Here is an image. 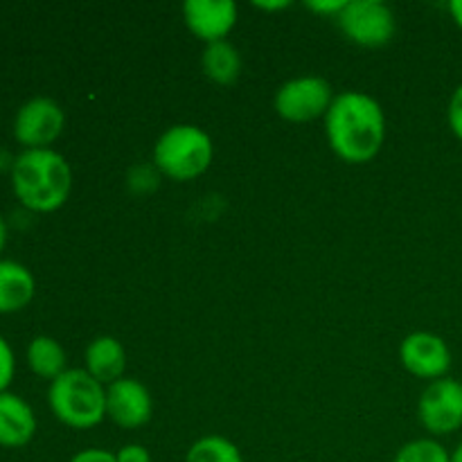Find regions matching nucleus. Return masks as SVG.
<instances>
[{
	"label": "nucleus",
	"mask_w": 462,
	"mask_h": 462,
	"mask_svg": "<svg viewBox=\"0 0 462 462\" xmlns=\"http://www.w3.org/2000/svg\"><path fill=\"white\" fill-rule=\"evenodd\" d=\"M325 129L337 156L347 162H368L382 149L386 120L377 99L347 90L334 97L325 113Z\"/></svg>",
	"instance_id": "f257e3e1"
},
{
	"label": "nucleus",
	"mask_w": 462,
	"mask_h": 462,
	"mask_svg": "<svg viewBox=\"0 0 462 462\" xmlns=\"http://www.w3.org/2000/svg\"><path fill=\"white\" fill-rule=\"evenodd\" d=\"M12 189L30 212L59 210L70 197V165L54 149H25L14 158Z\"/></svg>",
	"instance_id": "f03ea898"
},
{
	"label": "nucleus",
	"mask_w": 462,
	"mask_h": 462,
	"mask_svg": "<svg viewBox=\"0 0 462 462\" xmlns=\"http://www.w3.org/2000/svg\"><path fill=\"white\" fill-rule=\"evenodd\" d=\"M48 404L54 418L66 427L90 429L106 415V391L88 370L72 368L50 382Z\"/></svg>",
	"instance_id": "7ed1b4c3"
},
{
	"label": "nucleus",
	"mask_w": 462,
	"mask_h": 462,
	"mask_svg": "<svg viewBox=\"0 0 462 462\" xmlns=\"http://www.w3.org/2000/svg\"><path fill=\"white\" fill-rule=\"evenodd\" d=\"M215 147L210 135L194 125L170 126L153 147V165L174 180H189L210 167Z\"/></svg>",
	"instance_id": "20e7f679"
},
{
	"label": "nucleus",
	"mask_w": 462,
	"mask_h": 462,
	"mask_svg": "<svg viewBox=\"0 0 462 462\" xmlns=\"http://www.w3.org/2000/svg\"><path fill=\"white\" fill-rule=\"evenodd\" d=\"M337 21L347 39L365 48L386 45L395 34V14L382 0H347Z\"/></svg>",
	"instance_id": "39448f33"
},
{
	"label": "nucleus",
	"mask_w": 462,
	"mask_h": 462,
	"mask_svg": "<svg viewBox=\"0 0 462 462\" xmlns=\"http://www.w3.org/2000/svg\"><path fill=\"white\" fill-rule=\"evenodd\" d=\"M66 116L50 97H32L18 108L14 117V138L25 149H50L61 135Z\"/></svg>",
	"instance_id": "423d86ee"
},
{
	"label": "nucleus",
	"mask_w": 462,
	"mask_h": 462,
	"mask_svg": "<svg viewBox=\"0 0 462 462\" xmlns=\"http://www.w3.org/2000/svg\"><path fill=\"white\" fill-rule=\"evenodd\" d=\"M332 86L323 77H298L280 86L275 108L289 122H310L329 111Z\"/></svg>",
	"instance_id": "0eeeda50"
},
{
	"label": "nucleus",
	"mask_w": 462,
	"mask_h": 462,
	"mask_svg": "<svg viewBox=\"0 0 462 462\" xmlns=\"http://www.w3.org/2000/svg\"><path fill=\"white\" fill-rule=\"evenodd\" d=\"M420 420L436 436H449L462 427V383L456 379H436L420 397Z\"/></svg>",
	"instance_id": "6e6552de"
},
{
	"label": "nucleus",
	"mask_w": 462,
	"mask_h": 462,
	"mask_svg": "<svg viewBox=\"0 0 462 462\" xmlns=\"http://www.w3.org/2000/svg\"><path fill=\"white\" fill-rule=\"evenodd\" d=\"M402 364L422 379H442L451 368L449 346L431 332H415L402 343Z\"/></svg>",
	"instance_id": "1a4fd4ad"
},
{
	"label": "nucleus",
	"mask_w": 462,
	"mask_h": 462,
	"mask_svg": "<svg viewBox=\"0 0 462 462\" xmlns=\"http://www.w3.org/2000/svg\"><path fill=\"white\" fill-rule=\"evenodd\" d=\"M152 395L135 379H117L106 391V413L117 427L138 429L152 418Z\"/></svg>",
	"instance_id": "9d476101"
},
{
	"label": "nucleus",
	"mask_w": 462,
	"mask_h": 462,
	"mask_svg": "<svg viewBox=\"0 0 462 462\" xmlns=\"http://www.w3.org/2000/svg\"><path fill=\"white\" fill-rule=\"evenodd\" d=\"M183 16L189 32L201 41L215 43L233 30L237 21V5L230 0H188L183 5Z\"/></svg>",
	"instance_id": "9b49d317"
},
{
	"label": "nucleus",
	"mask_w": 462,
	"mask_h": 462,
	"mask_svg": "<svg viewBox=\"0 0 462 462\" xmlns=\"http://www.w3.org/2000/svg\"><path fill=\"white\" fill-rule=\"evenodd\" d=\"M36 433V415L16 393H0V447L21 449Z\"/></svg>",
	"instance_id": "f8f14e48"
},
{
	"label": "nucleus",
	"mask_w": 462,
	"mask_h": 462,
	"mask_svg": "<svg viewBox=\"0 0 462 462\" xmlns=\"http://www.w3.org/2000/svg\"><path fill=\"white\" fill-rule=\"evenodd\" d=\"M36 291L34 275L27 266L14 260H0V314L25 310Z\"/></svg>",
	"instance_id": "ddd939ff"
},
{
	"label": "nucleus",
	"mask_w": 462,
	"mask_h": 462,
	"mask_svg": "<svg viewBox=\"0 0 462 462\" xmlns=\"http://www.w3.org/2000/svg\"><path fill=\"white\" fill-rule=\"evenodd\" d=\"M126 365L125 347L117 338L99 337L86 347V370L90 377L97 379L99 383H113L122 379Z\"/></svg>",
	"instance_id": "4468645a"
},
{
	"label": "nucleus",
	"mask_w": 462,
	"mask_h": 462,
	"mask_svg": "<svg viewBox=\"0 0 462 462\" xmlns=\"http://www.w3.org/2000/svg\"><path fill=\"white\" fill-rule=\"evenodd\" d=\"M27 365L41 379L54 382L66 373V352L61 343L52 337H36L27 346Z\"/></svg>",
	"instance_id": "2eb2a0df"
},
{
	"label": "nucleus",
	"mask_w": 462,
	"mask_h": 462,
	"mask_svg": "<svg viewBox=\"0 0 462 462\" xmlns=\"http://www.w3.org/2000/svg\"><path fill=\"white\" fill-rule=\"evenodd\" d=\"M203 72L217 84H233L242 72V57L237 48L226 39L208 43L203 52Z\"/></svg>",
	"instance_id": "dca6fc26"
},
{
	"label": "nucleus",
	"mask_w": 462,
	"mask_h": 462,
	"mask_svg": "<svg viewBox=\"0 0 462 462\" xmlns=\"http://www.w3.org/2000/svg\"><path fill=\"white\" fill-rule=\"evenodd\" d=\"M185 462H244L237 447L221 436H206L194 442Z\"/></svg>",
	"instance_id": "f3484780"
},
{
	"label": "nucleus",
	"mask_w": 462,
	"mask_h": 462,
	"mask_svg": "<svg viewBox=\"0 0 462 462\" xmlns=\"http://www.w3.org/2000/svg\"><path fill=\"white\" fill-rule=\"evenodd\" d=\"M395 462H451V454L431 438H420L397 451Z\"/></svg>",
	"instance_id": "a211bd4d"
},
{
	"label": "nucleus",
	"mask_w": 462,
	"mask_h": 462,
	"mask_svg": "<svg viewBox=\"0 0 462 462\" xmlns=\"http://www.w3.org/2000/svg\"><path fill=\"white\" fill-rule=\"evenodd\" d=\"M14 373H16V359H14V350L3 337H0V393H7L9 383H12Z\"/></svg>",
	"instance_id": "6ab92c4d"
},
{
	"label": "nucleus",
	"mask_w": 462,
	"mask_h": 462,
	"mask_svg": "<svg viewBox=\"0 0 462 462\" xmlns=\"http://www.w3.org/2000/svg\"><path fill=\"white\" fill-rule=\"evenodd\" d=\"M449 126L462 143V84L454 90L449 102Z\"/></svg>",
	"instance_id": "aec40b11"
},
{
	"label": "nucleus",
	"mask_w": 462,
	"mask_h": 462,
	"mask_svg": "<svg viewBox=\"0 0 462 462\" xmlns=\"http://www.w3.org/2000/svg\"><path fill=\"white\" fill-rule=\"evenodd\" d=\"M117 462H152V456L143 445H125L116 454Z\"/></svg>",
	"instance_id": "412c9836"
},
{
	"label": "nucleus",
	"mask_w": 462,
	"mask_h": 462,
	"mask_svg": "<svg viewBox=\"0 0 462 462\" xmlns=\"http://www.w3.org/2000/svg\"><path fill=\"white\" fill-rule=\"evenodd\" d=\"M70 462H117L116 454L104 449H84L79 454H75L70 458Z\"/></svg>",
	"instance_id": "4be33fe9"
},
{
	"label": "nucleus",
	"mask_w": 462,
	"mask_h": 462,
	"mask_svg": "<svg viewBox=\"0 0 462 462\" xmlns=\"http://www.w3.org/2000/svg\"><path fill=\"white\" fill-rule=\"evenodd\" d=\"M347 0H334V3H307V7L314 9V12L320 14H332V16H338L341 9L346 7Z\"/></svg>",
	"instance_id": "5701e85b"
},
{
	"label": "nucleus",
	"mask_w": 462,
	"mask_h": 462,
	"mask_svg": "<svg viewBox=\"0 0 462 462\" xmlns=\"http://www.w3.org/2000/svg\"><path fill=\"white\" fill-rule=\"evenodd\" d=\"M449 12H451V16H454V21L458 23L460 30H462V0H451Z\"/></svg>",
	"instance_id": "b1692460"
},
{
	"label": "nucleus",
	"mask_w": 462,
	"mask_h": 462,
	"mask_svg": "<svg viewBox=\"0 0 462 462\" xmlns=\"http://www.w3.org/2000/svg\"><path fill=\"white\" fill-rule=\"evenodd\" d=\"M7 237H9V230H7V221L5 217L0 215V255H3L5 246H7Z\"/></svg>",
	"instance_id": "393cba45"
},
{
	"label": "nucleus",
	"mask_w": 462,
	"mask_h": 462,
	"mask_svg": "<svg viewBox=\"0 0 462 462\" xmlns=\"http://www.w3.org/2000/svg\"><path fill=\"white\" fill-rule=\"evenodd\" d=\"M257 7L262 9H282V7H289V3H257Z\"/></svg>",
	"instance_id": "a878e982"
},
{
	"label": "nucleus",
	"mask_w": 462,
	"mask_h": 462,
	"mask_svg": "<svg viewBox=\"0 0 462 462\" xmlns=\"http://www.w3.org/2000/svg\"><path fill=\"white\" fill-rule=\"evenodd\" d=\"M451 462H462V442L458 447H456L454 454H451Z\"/></svg>",
	"instance_id": "bb28decb"
}]
</instances>
